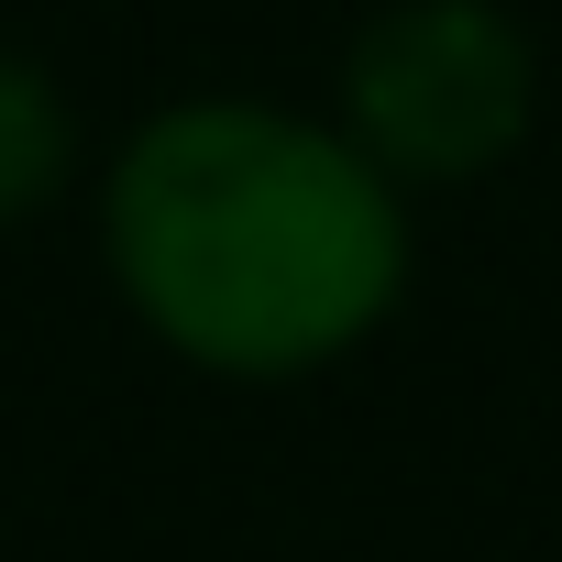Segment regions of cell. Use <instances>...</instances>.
I'll return each instance as SVG.
<instances>
[{"label": "cell", "instance_id": "obj_2", "mask_svg": "<svg viewBox=\"0 0 562 562\" xmlns=\"http://www.w3.org/2000/svg\"><path fill=\"white\" fill-rule=\"evenodd\" d=\"M540 122V56L496 0H386L342 56V144L386 188L496 177Z\"/></svg>", "mask_w": 562, "mask_h": 562}, {"label": "cell", "instance_id": "obj_1", "mask_svg": "<svg viewBox=\"0 0 562 562\" xmlns=\"http://www.w3.org/2000/svg\"><path fill=\"white\" fill-rule=\"evenodd\" d=\"M100 265L177 364L288 386L375 342L408 299V199L342 144V122L177 100L111 155Z\"/></svg>", "mask_w": 562, "mask_h": 562}, {"label": "cell", "instance_id": "obj_3", "mask_svg": "<svg viewBox=\"0 0 562 562\" xmlns=\"http://www.w3.org/2000/svg\"><path fill=\"white\" fill-rule=\"evenodd\" d=\"M67 177H78V111H67V89L34 56L0 45V232L34 221Z\"/></svg>", "mask_w": 562, "mask_h": 562}]
</instances>
